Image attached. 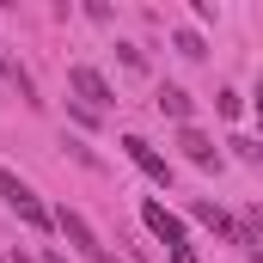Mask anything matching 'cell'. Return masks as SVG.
<instances>
[{
	"label": "cell",
	"instance_id": "obj_1",
	"mask_svg": "<svg viewBox=\"0 0 263 263\" xmlns=\"http://www.w3.org/2000/svg\"><path fill=\"white\" fill-rule=\"evenodd\" d=\"M0 196H6V208H12V214L31 227V233H49V227H55V214L43 208V196H37V190H31L18 172H0Z\"/></svg>",
	"mask_w": 263,
	"mask_h": 263
},
{
	"label": "cell",
	"instance_id": "obj_2",
	"mask_svg": "<svg viewBox=\"0 0 263 263\" xmlns=\"http://www.w3.org/2000/svg\"><path fill=\"white\" fill-rule=\"evenodd\" d=\"M49 214H55V233H62L67 245H73V251H80V257L86 263H110V251H104V239H98V233H92V220H86V214H80V208H49Z\"/></svg>",
	"mask_w": 263,
	"mask_h": 263
},
{
	"label": "cell",
	"instance_id": "obj_3",
	"mask_svg": "<svg viewBox=\"0 0 263 263\" xmlns=\"http://www.w3.org/2000/svg\"><path fill=\"white\" fill-rule=\"evenodd\" d=\"M141 227L153 233V239H165V251L172 245H190V233H184V220L165 208V202H141Z\"/></svg>",
	"mask_w": 263,
	"mask_h": 263
},
{
	"label": "cell",
	"instance_id": "obj_4",
	"mask_svg": "<svg viewBox=\"0 0 263 263\" xmlns=\"http://www.w3.org/2000/svg\"><path fill=\"white\" fill-rule=\"evenodd\" d=\"M67 86L86 98V110H104V104L117 98V92H110V80H104L98 67H86V62H80V67H67Z\"/></svg>",
	"mask_w": 263,
	"mask_h": 263
},
{
	"label": "cell",
	"instance_id": "obj_5",
	"mask_svg": "<svg viewBox=\"0 0 263 263\" xmlns=\"http://www.w3.org/2000/svg\"><path fill=\"white\" fill-rule=\"evenodd\" d=\"M123 153H129V159L147 172V178H153V184H172V159H165L153 141H141V135H123Z\"/></svg>",
	"mask_w": 263,
	"mask_h": 263
},
{
	"label": "cell",
	"instance_id": "obj_6",
	"mask_svg": "<svg viewBox=\"0 0 263 263\" xmlns=\"http://www.w3.org/2000/svg\"><path fill=\"white\" fill-rule=\"evenodd\" d=\"M190 214H196L202 227H214V233H220L227 245H245V239H251V233H245V220H233V214H227V208H214V202H196Z\"/></svg>",
	"mask_w": 263,
	"mask_h": 263
},
{
	"label": "cell",
	"instance_id": "obj_7",
	"mask_svg": "<svg viewBox=\"0 0 263 263\" xmlns=\"http://www.w3.org/2000/svg\"><path fill=\"white\" fill-rule=\"evenodd\" d=\"M178 147H184V159H190V165H202V172H208V165H220V147H214L196 123H184V129H178Z\"/></svg>",
	"mask_w": 263,
	"mask_h": 263
},
{
	"label": "cell",
	"instance_id": "obj_8",
	"mask_svg": "<svg viewBox=\"0 0 263 263\" xmlns=\"http://www.w3.org/2000/svg\"><path fill=\"white\" fill-rule=\"evenodd\" d=\"M153 104H159V117H172L178 129H184V123H190V110H196L184 86H159V98H153Z\"/></svg>",
	"mask_w": 263,
	"mask_h": 263
},
{
	"label": "cell",
	"instance_id": "obj_9",
	"mask_svg": "<svg viewBox=\"0 0 263 263\" xmlns=\"http://www.w3.org/2000/svg\"><path fill=\"white\" fill-rule=\"evenodd\" d=\"M0 73H6L12 86H18V98H25V104H43V98H37V80H31L25 67H18V62H12V55H6V43H0Z\"/></svg>",
	"mask_w": 263,
	"mask_h": 263
},
{
	"label": "cell",
	"instance_id": "obj_10",
	"mask_svg": "<svg viewBox=\"0 0 263 263\" xmlns=\"http://www.w3.org/2000/svg\"><path fill=\"white\" fill-rule=\"evenodd\" d=\"M172 43H178V55H190V62H202V55H208V43H202L196 31H178Z\"/></svg>",
	"mask_w": 263,
	"mask_h": 263
},
{
	"label": "cell",
	"instance_id": "obj_11",
	"mask_svg": "<svg viewBox=\"0 0 263 263\" xmlns=\"http://www.w3.org/2000/svg\"><path fill=\"white\" fill-rule=\"evenodd\" d=\"M233 147H239V159H245V165H263V141H245V135H239Z\"/></svg>",
	"mask_w": 263,
	"mask_h": 263
},
{
	"label": "cell",
	"instance_id": "obj_12",
	"mask_svg": "<svg viewBox=\"0 0 263 263\" xmlns=\"http://www.w3.org/2000/svg\"><path fill=\"white\" fill-rule=\"evenodd\" d=\"M245 233H257V239H263V202H257V208H245Z\"/></svg>",
	"mask_w": 263,
	"mask_h": 263
},
{
	"label": "cell",
	"instance_id": "obj_13",
	"mask_svg": "<svg viewBox=\"0 0 263 263\" xmlns=\"http://www.w3.org/2000/svg\"><path fill=\"white\" fill-rule=\"evenodd\" d=\"M172 263H202V257L190 251V245H172Z\"/></svg>",
	"mask_w": 263,
	"mask_h": 263
},
{
	"label": "cell",
	"instance_id": "obj_14",
	"mask_svg": "<svg viewBox=\"0 0 263 263\" xmlns=\"http://www.w3.org/2000/svg\"><path fill=\"white\" fill-rule=\"evenodd\" d=\"M43 263H62V251H43Z\"/></svg>",
	"mask_w": 263,
	"mask_h": 263
},
{
	"label": "cell",
	"instance_id": "obj_15",
	"mask_svg": "<svg viewBox=\"0 0 263 263\" xmlns=\"http://www.w3.org/2000/svg\"><path fill=\"white\" fill-rule=\"evenodd\" d=\"M257 117H263V86H257Z\"/></svg>",
	"mask_w": 263,
	"mask_h": 263
},
{
	"label": "cell",
	"instance_id": "obj_16",
	"mask_svg": "<svg viewBox=\"0 0 263 263\" xmlns=\"http://www.w3.org/2000/svg\"><path fill=\"white\" fill-rule=\"evenodd\" d=\"M251 263H263V251H251Z\"/></svg>",
	"mask_w": 263,
	"mask_h": 263
},
{
	"label": "cell",
	"instance_id": "obj_17",
	"mask_svg": "<svg viewBox=\"0 0 263 263\" xmlns=\"http://www.w3.org/2000/svg\"><path fill=\"white\" fill-rule=\"evenodd\" d=\"M110 263H123V257H110Z\"/></svg>",
	"mask_w": 263,
	"mask_h": 263
},
{
	"label": "cell",
	"instance_id": "obj_18",
	"mask_svg": "<svg viewBox=\"0 0 263 263\" xmlns=\"http://www.w3.org/2000/svg\"><path fill=\"white\" fill-rule=\"evenodd\" d=\"M0 263H6V257H0Z\"/></svg>",
	"mask_w": 263,
	"mask_h": 263
}]
</instances>
